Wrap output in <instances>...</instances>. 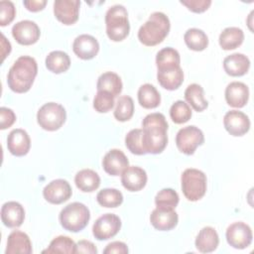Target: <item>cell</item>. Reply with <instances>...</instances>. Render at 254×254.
Listing matches in <instances>:
<instances>
[{
	"label": "cell",
	"instance_id": "obj_1",
	"mask_svg": "<svg viewBox=\"0 0 254 254\" xmlns=\"http://www.w3.org/2000/svg\"><path fill=\"white\" fill-rule=\"evenodd\" d=\"M142 143L149 154L162 153L168 144V122L164 114L154 112L148 114L142 121Z\"/></svg>",
	"mask_w": 254,
	"mask_h": 254
},
{
	"label": "cell",
	"instance_id": "obj_2",
	"mask_svg": "<svg viewBox=\"0 0 254 254\" xmlns=\"http://www.w3.org/2000/svg\"><path fill=\"white\" fill-rule=\"evenodd\" d=\"M37 73L38 64L36 60L30 56H21L8 71V86L16 93L27 92L32 87Z\"/></svg>",
	"mask_w": 254,
	"mask_h": 254
},
{
	"label": "cell",
	"instance_id": "obj_3",
	"mask_svg": "<svg viewBox=\"0 0 254 254\" xmlns=\"http://www.w3.org/2000/svg\"><path fill=\"white\" fill-rule=\"evenodd\" d=\"M171 24L168 16L162 12H154L138 31L139 41L147 46L153 47L162 43L170 32Z\"/></svg>",
	"mask_w": 254,
	"mask_h": 254
},
{
	"label": "cell",
	"instance_id": "obj_4",
	"mask_svg": "<svg viewBox=\"0 0 254 254\" xmlns=\"http://www.w3.org/2000/svg\"><path fill=\"white\" fill-rule=\"evenodd\" d=\"M106 34L113 42L124 40L130 31L128 21V12L123 5H114L110 7L105 14Z\"/></svg>",
	"mask_w": 254,
	"mask_h": 254
},
{
	"label": "cell",
	"instance_id": "obj_5",
	"mask_svg": "<svg viewBox=\"0 0 254 254\" xmlns=\"http://www.w3.org/2000/svg\"><path fill=\"white\" fill-rule=\"evenodd\" d=\"M61 225L67 231L79 232L87 225L90 219L88 207L81 202H71L60 212Z\"/></svg>",
	"mask_w": 254,
	"mask_h": 254
},
{
	"label": "cell",
	"instance_id": "obj_6",
	"mask_svg": "<svg viewBox=\"0 0 254 254\" xmlns=\"http://www.w3.org/2000/svg\"><path fill=\"white\" fill-rule=\"evenodd\" d=\"M206 176L197 169H186L181 177L182 191L187 199L196 201L206 192Z\"/></svg>",
	"mask_w": 254,
	"mask_h": 254
},
{
	"label": "cell",
	"instance_id": "obj_7",
	"mask_svg": "<svg viewBox=\"0 0 254 254\" xmlns=\"http://www.w3.org/2000/svg\"><path fill=\"white\" fill-rule=\"evenodd\" d=\"M66 119V112L63 105L56 102L44 104L37 113V121L40 127L47 131L60 129Z\"/></svg>",
	"mask_w": 254,
	"mask_h": 254
},
{
	"label": "cell",
	"instance_id": "obj_8",
	"mask_svg": "<svg viewBox=\"0 0 254 254\" xmlns=\"http://www.w3.org/2000/svg\"><path fill=\"white\" fill-rule=\"evenodd\" d=\"M203 142L204 135L202 131L193 125L180 129L176 136V144L178 149L186 155H192L195 149L202 145Z\"/></svg>",
	"mask_w": 254,
	"mask_h": 254
},
{
	"label": "cell",
	"instance_id": "obj_9",
	"mask_svg": "<svg viewBox=\"0 0 254 254\" xmlns=\"http://www.w3.org/2000/svg\"><path fill=\"white\" fill-rule=\"evenodd\" d=\"M121 228V220L114 213H105L98 217L92 226L93 236L97 240H107L114 237Z\"/></svg>",
	"mask_w": 254,
	"mask_h": 254
},
{
	"label": "cell",
	"instance_id": "obj_10",
	"mask_svg": "<svg viewBox=\"0 0 254 254\" xmlns=\"http://www.w3.org/2000/svg\"><path fill=\"white\" fill-rule=\"evenodd\" d=\"M225 235L227 243L235 249L247 248L253 238L251 227L242 221L231 223L227 227Z\"/></svg>",
	"mask_w": 254,
	"mask_h": 254
},
{
	"label": "cell",
	"instance_id": "obj_11",
	"mask_svg": "<svg viewBox=\"0 0 254 254\" xmlns=\"http://www.w3.org/2000/svg\"><path fill=\"white\" fill-rule=\"evenodd\" d=\"M72 193L69 183L63 179H57L49 183L43 190L45 199L53 204H61L66 201Z\"/></svg>",
	"mask_w": 254,
	"mask_h": 254
},
{
	"label": "cell",
	"instance_id": "obj_12",
	"mask_svg": "<svg viewBox=\"0 0 254 254\" xmlns=\"http://www.w3.org/2000/svg\"><path fill=\"white\" fill-rule=\"evenodd\" d=\"M40 35L41 31L39 26L30 20L20 21L12 28V36L20 45H33L38 42Z\"/></svg>",
	"mask_w": 254,
	"mask_h": 254
},
{
	"label": "cell",
	"instance_id": "obj_13",
	"mask_svg": "<svg viewBox=\"0 0 254 254\" xmlns=\"http://www.w3.org/2000/svg\"><path fill=\"white\" fill-rule=\"evenodd\" d=\"M225 130L232 136H243L250 129L249 117L242 111L230 110L223 117Z\"/></svg>",
	"mask_w": 254,
	"mask_h": 254
},
{
	"label": "cell",
	"instance_id": "obj_14",
	"mask_svg": "<svg viewBox=\"0 0 254 254\" xmlns=\"http://www.w3.org/2000/svg\"><path fill=\"white\" fill-rule=\"evenodd\" d=\"M80 2L78 0H56L54 14L64 25H72L78 20Z\"/></svg>",
	"mask_w": 254,
	"mask_h": 254
},
{
	"label": "cell",
	"instance_id": "obj_15",
	"mask_svg": "<svg viewBox=\"0 0 254 254\" xmlns=\"http://www.w3.org/2000/svg\"><path fill=\"white\" fill-rule=\"evenodd\" d=\"M31 147V139L29 134L21 128L13 129L7 137V148L9 152L17 157L28 154Z\"/></svg>",
	"mask_w": 254,
	"mask_h": 254
},
{
	"label": "cell",
	"instance_id": "obj_16",
	"mask_svg": "<svg viewBox=\"0 0 254 254\" xmlns=\"http://www.w3.org/2000/svg\"><path fill=\"white\" fill-rule=\"evenodd\" d=\"M72 51L81 60H91L97 55L99 44L93 36L82 34L74 39Z\"/></svg>",
	"mask_w": 254,
	"mask_h": 254
},
{
	"label": "cell",
	"instance_id": "obj_17",
	"mask_svg": "<svg viewBox=\"0 0 254 254\" xmlns=\"http://www.w3.org/2000/svg\"><path fill=\"white\" fill-rule=\"evenodd\" d=\"M129 166L126 155L119 149H111L102 160L103 170L110 176H119Z\"/></svg>",
	"mask_w": 254,
	"mask_h": 254
},
{
	"label": "cell",
	"instance_id": "obj_18",
	"mask_svg": "<svg viewBox=\"0 0 254 254\" xmlns=\"http://www.w3.org/2000/svg\"><path fill=\"white\" fill-rule=\"evenodd\" d=\"M122 186L129 191H139L147 184L145 170L137 166H128L121 174Z\"/></svg>",
	"mask_w": 254,
	"mask_h": 254
},
{
	"label": "cell",
	"instance_id": "obj_19",
	"mask_svg": "<svg viewBox=\"0 0 254 254\" xmlns=\"http://www.w3.org/2000/svg\"><path fill=\"white\" fill-rule=\"evenodd\" d=\"M179 216L175 209L156 207L150 215L151 224L158 230L168 231L178 224Z\"/></svg>",
	"mask_w": 254,
	"mask_h": 254
},
{
	"label": "cell",
	"instance_id": "obj_20",
	"mask_svg": "<svg viewBox=\"0 0 254 254\" xmlns=\"http://www.w3.org/2000/svg\"><path fill=\"white\" fill-rule=\"evenodd\" d=\"M25 219V210L22 204L17 201H7L1 207V220L3 224L10 228L22 225Z\"/></svg>",
	"mask_w": 254,
	"mask_h": 254
},
{
	"label": "cell",
	"instance_id": "obj_21",
	"mask_svg": "<svg viewBox=\"0 0 254 254\" xmlns=\"http://www.w3.org/2000/svg\"><path fill=\"white\" fill-rule=\"evenodd\" d=\"M249 98L248 86L240 81H232L225 88V100L229 106L244 107Z\"/></svg>",
	"mask_w": 254,
	"mask_h": 254
},
{
	"label": "cell",
	"instance_id": "obj_22",
	"mask_svg": "<svg viewBox=\"0 0 254 254\" xmlns=\"http://www.w3.org/2000/svg\"><path fill=\"white\" fill-rule=\"evenodd\" d=\"M32 252V242L25 232L14 230L9 234L6 254H31Z\"/></svg>",
	"mask_w": 254,
	"mask_h": 254
},
{
	"label": "cell",
	"instance_id": "obj_23",
	"mask_svg": "<svg viewBox=\"0 0 254 254\" xmlns=\"http://www.w3.org/2000/svg\"><path fill=\"white\" fill-rule=\"evenodd\" d=\"M250 67L249 59L240 53H234L223 60V68L230 76H242Z\"/></svg>",
	"mask_w": 254,
	"mask_h": 254
},
{
	"label": "cell",
	"instance_id": "obj_24",
	"mask_svg": "<svg viewBox=\"0 0 254 254\" xmlns=\"http://www.w3.org/2000/svg\"><path fill=\"white\" fill-rule=\"evenodd\" d=\"M219 243V237L216 230L211 226L203 227L197 234L194 244L196 249L201 253L214 251Z\"/></svg>",
	"mask_w": 254,
	"mask_h": 254
},
{
	"label": "cell",
	"instance_id": "obj_25",
	"mask_svg": "<svg viewBox=\"0 0 254 254\" xmlns=\"http://www.w3.org/2000/svg\"><path fill=\"white\" fill-rule=\"evenodd\" d=\"M74 183L77 189L83 192H91L100 186V178L96 172L90 169H83L76 173Z\"/></svg>",
	"mask_w": 254,
	"mask_h": 254
},
{
	"label": "cell",
	"instance_id": "obj_26",
	"mask_svg": "<svg viewBox=\"0 0 254 254\" xmlns=\"http://www.w3.org/2000/svg\"><path fill=\"white\" fill-rule=\"evenodd\" d=\"M122 81L120 76L112 71L103 72L97 79L96 88L97 91H106L112 94L114 97L119 95L122 91Z\"/></svg>",
	"mask_w": 254,
	"mask_h": 254
},
{
	"label": "cell",
	"instance_id": "obj_27",
	"mask_svg": "<svg viewBox=\"0 0 254 254\" xmlns=\"http://www.w3.org/2000/svg\"><path fill=\"white\" fill-rule=\"evenodd\" d=\"M180 54L174 48L168 47L160 50L156 56V65L158 70H168L180 67Z\"/></svg>",
	"mask_w": 254,
	"mask_h": 254
},
{
	"label": "cell",
	"instance_id": "obj_28",
	"mask_svg": "<svg viewBox=\"0 0 254 254\" xmlns=\"http://www.w3.org/2000/svg\"><path fill=\"white\" fill-rule=\"evenodd\" d=\"M244 40V33L238 27H227L219 35L218 42L222 50L230 51L238 48Z\"/></svg>",
	"mask_w": 254,
	"mask_h": 254
},
{
	"label": "cell",
	"instance_id": "obj_29",
	"mask_svg": "<svg viewBox=\"0 0 254 254\" xmlns=\"http://www.w3.org/2000/svg\"><path fill=\"white\" fill-rule=\"evenodd\" d=\"M158 82L167 90H175L181 86L184 81V71L182 67L168 70H158Z\"/></svg>",
	"mask_w": 254,
	"mask_h": 254
},
{
	"label": "cell",
	"instance_id": "obj_30",
	"mask_svg": "<svg viewBox=\"0 0 254 254\" xmlns=\"http://www.w3.org/2000/svg\"><path fill=\"white\" fill-rule=\"evenodd\" d=\"M185 99L197 112L203 111L208 106V102L204 98L203 88L197 83H191L186 88Z\"/></svg>",
	"mask_w": 254,
	"mask_h": 254
},
{
	"label": "cell",
	"instance_id": "obj_31",
	"mask_svg": "<svg viewBox=\"0 0 254 254\" xmlns=\"http://www.w3.org/2000/svg\"><path fill=\"white\" fill-rule=\"evenodd\" d=\"M45 64L50 71L62 73L69 68L70 59L68 55L63 51H53L47 56Z\"/></svg>",
	"mask_w": 254,
	"mask_h": 254
},
{
	"label": "cell",
	"instance_id": "obj_32",
	"mask_svg": "<svg viewBox=\"0 0 254 254\" xmlns=\"http://www.w3.org/2000/svg\"><path fill=\"white\" fill-rule=\"evenodd\" d=\"M138 101L142 107L146 109H153L159 106L161 102V95L154 85L145 83L138 89Z\"/></svg>",
	"mask_w": 254,
	"mask_h": 254
},
{
	"label": "cell",
	"instance_id": "obj_33",
	"mask_svg": "<svg viewBox=\"0 0 254 254\" xmlns=\"http://www.w3.org/2000/svg\"><path fill=\"white\" fill-rule=\"evenodd\" d=\"M184 40L188 48L195 52L203 51L208 46V38L206 34L197 28L189 29L184 35Z\"/></svg>",
	"mask_w": 254,
	"mask_h": 254
},
{
	"label": "cell",
	"instance_id": "obj_34",
	"mask_svg": "<svg viewBox=\"0 0 254 254\" xmlns=\"http://www.w3.org/2000/svg\"><path fill=\"white\" fill-rule=\"evenodd\" d=\"M76 252V244L74 243V241L68 237V236H64V235H60L56 238H54L49 247L45 250H43V253H75Z\"/></svg>",
	"mask_w": 254,
	"mask_h": 254
},
{
	"label": "cell",
	"instance_id": "obj_35",
	"mask_svg": "<svg viewBox=\"0 0 254 254\" xmlns=\"http://www.w3.org/2000/svg\"><path fill=\"white\" fill-rule=\"evenodd\" d=\"M96 200L103 207H117L123 202V194L116 189H103L98 191Z\"/></svg>",
	"mask_w": 254,
	"mask_h": 254
},
{
	"label": "cell",
	"instance_id": "obj_36",
	"mask_svg": "<svg viewBox=\"0 0 254 254\" xmlns=\"http://www.w3.org/2000/svg\"><path fill=\"white\" fill-rule=\"evenodd\" d=\"M134 114V101L128 95H122L117 99L114 110V117L116 120L125 122L131 119Z\"/></svg>",
	"mask_w": 254,
	"mask_h": 254
},
{
	"label": "cell",
	"instance_id": "obj_37",
	"mask_svg": "<svg viewBox=\"0 0 254 254\" xmlns=\"http://www.w3.org/2000/svg\"><path fill=\"white\" fill-rule=\"evenodd\" d=\"M170 116L173 122L176 124H183L190 119L191 109L187 102L183 100H177L172 104L170 108Z\"/></svg>",
	"mask_w": 254,
	"mask_h": 254
},
{
	"label": "cell",
	"instance_id": "obj_38",
	"mask_svg": "<svg viewBox=\"0 0 254 254\" xmlns=\"http://www.w3.org/2000/svg\"><path fill=\"white\" fill-rule=\"evenodd\" d=\"M179 194L173 189H163L155 196L157 207L175 209L179 203Z\"/></svg>",
	"mask_w": 254,
	"mask_h": 254
},
{
	"label": "cell",
	"instance_id": "obj_39",
	"mask_svg": "<svg viewBox=\"0 0 254 254\" xmlns=\"http://www.w3.org/2000/svg\"><path fill=\"white\" fill-rule=\"evenodd\" d=\"M142 129H132L125 137V145L127 149L135 155H145L146 152L142 143Z\"/></svg>",
	"mask_w": 254,
	"mask_h": 254
},
{
	"label": "cell",
	"instance_id": "obj_40",
	"mask_svg": "<svg viewBox=\"0 0 254 254\" xmlns=\"http://www.w3.org/2000/svg\"><path fill=\"white\" fill-rule=\"evenodd\" d=\"M114 103V96L106 91H97L93 98V108L99 113L110 111Z\"/></svg>",
	"mask_w": 254,
	"mask_h": 254
},
{
	"label": "cell",
	"instance_id": "obj_41",
	"mask_svg": "<svg viewBox=\"0 0 254 254\" xmlns=\"http://www.w3.org/2000/svg\"><path fill=\"white\" fill-rule=\"evenodd\" d=\"M16 9L11 1H0V25H9L15 18Z\"/></svg>",
	"mask_w": 254,
	"mask_h": 254
},
{
	"label": "cell",
	"instance_id": "obj_42",
	"mask_svg": "<svg viewBox=\"0 0 254 254\" xmlns=\"http://www.w3.org/2000/svg\"><path fill=\"white\" fill-rule=\"evenodd\" d=\"M181 4L185 5L189 10L194 13H202L211 5L210 0H183Z\"/></svg>",
	"mask_w": 254,
	"mask_h": 254
},
{
	"label": "cell",
	"instance_id": "obj_43",
	"mask_svg": "<svg viewBox=\"0 0 254 254\" xmlns=\"http://www.w3.org/2000/svg\"><path fill=\"white\" fill-rule=\"evenodd\" d=\"M16 121V115L14 111L7 107L0 108V129L4 130L11 127Z\"/></svg>",
	"mask_w": 254,
	"mask_h": 254
},
{
	"label": "cell",
	"instance_id": "obj_44",
	"mask_svg": "<svg viewBox=\"0 0 254 254\" xmlns=\"http://www.w3.org/2000/svg\"><path fill=\"white\" fill-rule=\"evenodd\" d=\"M129 252L127 245L121 241H114L109 243L103 250L104 254H127Z\"/></svg>",
	"mask_w": 254,
	"mask_h": 254
},
{
	"label": "cell",
	"instance_id": "obj_45",
	"mask_svg": "<svg viewBox=\"0 0 254 254\" xmlns=\"http://www.w3.org/2000/svg\"><path fill=\"white\" fill-rule=\"evenodd\" d=\"M75 253H89L96 254L97 249L95 245L88 240H79L76 243V252Z\"/></svg>",
	"mask_w": 254,
	"mask_h": 254
},
{
	"label": "cell",
	"instance_id": "obj_46",
	"mask_svg": "<svg viewBox=\"0 0 254 254\" xmlns=\"http://www.w3.org/2000/svg\"><path fill=\"white\" fill-rule=\"evenodd\" d=\"M24 6L31 12H39L43 10L47 4L46 0H25L23 1Z\"/></svg>",
	"mask_w": 254,
	"mask_h": 254
},
{
	"label": "cell",
	"instance_id": "obj_47",
	"mask_svg": "<svg viewBox=\"0 0 254 254\" xmlns=\"http://www.w3.org/2000/svg\"><path fill=\"white\" fill-rule=\"evenodd\" d=\"M1 38H2L1 46H2V56H3L2 57V61H4L6 56L9 55L10 52H11V44H10L9 41L6 40V38H5V36L3 34L1 35Z\"/></svg>",
	"mask_w": 254,
	"mask_h": 254
}]
</instances>
